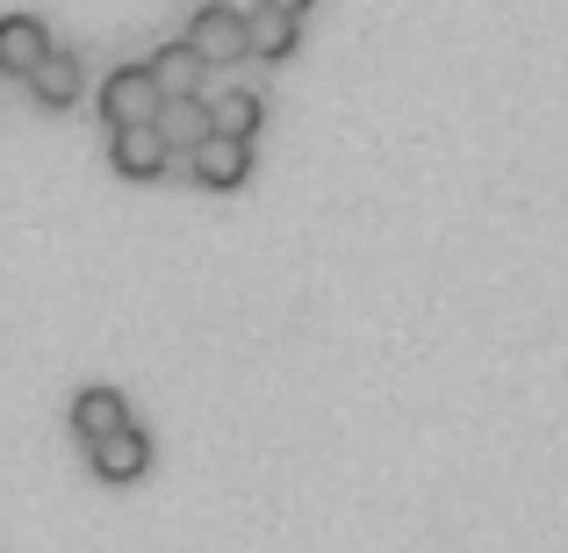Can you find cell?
I'll list each match as a JSON object with an SVG mask.
<instances>
[{
  "instance_id": "cell-5",
  "label": "cell",
  "mask_w": 568,
  "mask_h": 553,
  "mask_svg": "<svg viewBox=\"0 0 568 553\" xmlns=\"http://www.w3.org/2000/svg\"><path fill=\"white\" fill-rule=\"evenodd\" d=\"M87 460H94L101 482H138V474L152 468V439H144L138 424H123V431H109V439L87 446Z\"/></svg>"
},
{
  "instance_id": "cell-8",
  "label": "cell",
  "mask_w": 568,
  "mask_h": 553,
  "mask_svg": "<svg viewBox=\"0 0 568 553\" xmlns=\"http://www.w3.org/2000/svg\"><path fill=\"white\" fill-rule=\"evenodd\" d=\"M260 123H266V101L252 94V86H223V94L209 101V137L252 144V137H260Z\"/></svg>"
},
{
  "instance_id": "cell-12",
  "label": "cell",
  "mask_w": 568,
  "mask_h": 553,
  "mask_svg": "<svg viewBox=\"0 0 568 553\" xmlns=\"http://www.w3.org/2000/svg\"><path fill=\"white\" fill-rule=\"evenodd\" d=\"M295 43H303V29H295L288 14H266V8L245 14V51H252V58H288Z\"/></svg>"
},
{
  "instance_id": "cell-11",
  "label": "cell",
  "mask_w": 568,
  "mask_h": 553,
  "mask_svg": "<svg viewBox=\"0 0 568 553\" xmlns=\"http://www.w3.org/2000/svg\"><path fill=\"white\" fill-rule=\"evenodd\" d=\"M159 137H166V152H173V144H187V152H194V144L209 137V101L202 94L166 101V109H159Z\"/></svg>"
},
{
  "instance_id": "cell-4",
  "label": "cell",
  "mask_w": 568,
  "mask_h": 553,
  "mask_svg": "<svg viewBox=\"0 0 568 553\" xmlns=\"http://www.w3.org/2000/svg\"><path fill=\"white\" fill-rule=\"evenodd\" d=\"M43 58H51V29H43V14H0V72L29 80Z\"/></svg>"
},
{
  "instance_id": "cell-13",
  "label": "cell",
  "mask_w": 568,
  "mask_h": 553,
  "mask_svg": "<svg viewBox=\"0 0 568 553\" xmlns=\"http://www.w3.org/2000/svg\"><path fill=\"white\" fill-rule=\"evenodd\" d=\"M260 8H266V14H288V22H295V14H303L310 0H260Z\"/></svg>"
},
{
  "instance_id": "cell-9",
  "label": "cell",
  "mask_w": 568,
  "mask_h": 553,
  "mask_svg": "<svg viewBox=\"0 0 568 553\" xmlns=\"http://www.w3.org/2000/svg\"><path fill=\"white\" fill-rule=\"evenodd\" d=\"M245 173H252V144H237V137L194 144V181L202 187H245Z\"/></svg>"
},
{
  "instance_id": "cell-1",
  "label": "cell",
  "mask_w": 568,
  "mask_h": 553,
  "mask_svg": "<svg viewBox=\"0 0 568 553\" xmlns=\"http://www.w3.org/2000/svg\"><path fill=\"white\" fill-rule=\"evenodd\" d=\"M159 109H166V94H159L152 65H115L109 80H101V115H109V130L159 123Z\"/></svg>"
},
{
  "instance_id": "cell-10",
  "label": "cell",
  "mask_w": 568,
  "mask_h": 553,
  "mask_svg": "<svg viewBox=\"0 0 568 553\" xmlns=\"http://www.w3.org/2000/svg\"><path fill=\"white\" fill-rule=\"evenodd\" d=\"M144 65H152V80H159V94H166V101L202 94V80H209V65L187 51V43H159V51L144 58Z\"/></svg>"
},
{
  "instance_id": "cell-6",
  "label": "cell",
  "mask_w": 568,
  "mask_h": 553,
  "mask_svg": "<svg viewBox=\"0 0 568 553\" xmlns=\"http://www.w3.org/2000/svg\"><path fill=\"white\" fill-rule=\"evenodd\" d=\"M123 424H130V396H123V388L94 381V388H80V396H72V431H80L87 446L109 439V431H123Z\"/></svg>"
},
{
  "instance_id": "cell-3",
  "label": "cell",
  "mask_w": 568,
  "mask_h": 553,
  "mask_svg": "<svg viewBox=\"0 0 568 553\" xmlns=\"http://www.w3.org/2000/svg\"><path fill=\"white\" fill-rule=\"evenodd\" d=\"M166 137H159V123H130V130H115L109 137V166L123 173V181H159L166 173Z\"/></svg>"
},
{
  "instance_id": "cell-7",
  "label": "cell",
  "mask_w": 568,
  "mask_h": 553,
  "mask_svg": "<svg viewBox=\"0 0 568 553\" xmlns=\"http://www.w3.org/2000/svg\"><path fill=\"white\" fill-rule=\"evenodd\" d=\"M80 86H87V65H80V51H65V43H51V58L29 72V94H37L43 109H72Z\"/></svg>"
},
{
  "instance_id": "cell-2",
  "label": "cell",
  "mask_w": 568,
  "mask_h": 553,
  "mask_svg": "<svg viewBox=\"0 0 568 553\" xmlns=\"http://www.w3.org/2000/svg\"><path fill=\"white\" fill-rule=\"evenodd\" d=\"M181 43L202 58V65H231V58H245V14H237L231 0H202V8L187 14Z\"/></svg>"
}]
</instances>
